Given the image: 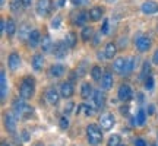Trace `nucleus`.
Instances as JSON below:
<instances>
[{"label": "nucleus", "instance_id": "nucleus-1", "mask_svg": "<svg viewBox=\"0 0 158 146\" xmlns=\"http://www.w3.org/2000/svg\"><path fill=\"white\" fill-rule=\"evenodd\" d=\"M12 112L15 114L18 120H28L34 114V108L22 98H16L12 102Z\"/></svg>", "mask_w": 158, "mask_h": 146}, {"label": "nucleus", "instance_id": "nucleus-2", "mask_svg": "<svg viewBox=\"0 0 158 146\" xmlns=\"http://www.w3.org/2000/svg\"><path fill=\"white\" fill-rule=\"evenodd\" d=\"M35 79L32 76H25L22 78L21 83H19V98H22L25 101L32 99L35 95Z\"/></svg>", "mask_w": 158, "mask_h": 146}, {"label": "nucleus", "instance_id": "nucleus-3", "mask_svg": "<svg viewBox=\"0 0 158 146\" xmlns=\"http://www.w3.org/2000/svg\"><path fill=\"white\" fill-rule=\"evenodd\" d=\"M85 130H86V139L89 142V145L97 146L102 142V132H101L102 129L100 127V124L91 123L86 126Z\"/></svg>", "mask_w": 158, "mask_h": 146}, {"label": "nucleus", "instance_id": "nucleus-4", "mask_svg": "<svg viewBox=\"0 0 158 146\" xmlns=\"http://www.w3.org/2000/svg\"><path fill=\"white\" fill-rule=\"evenodd\" d=\"M152 45V39L147 34H138L135 37V47L139 53H147Z\"/></svg>", "mask_w": 158, "mask_h": 146}, {"label": "nucleus", "instance_id": "nucleus-5", "mask_svg": "<svg viewBox=\"0 0 158 146\" xmlns=\"http://www.w3.org/2000/svg\"><path fill=\"white\" fill-rule=\"evenodd\" d=\"M60 98H62V95H60V91H57V88H54V86H48V88L45 89L44 99L48 105H51V107L57 105L59 101H60Z\"/></svg>", "mask_w": 158, "mask_h": 146}, {"label": "nucleus", "instance_id": "nucleus-6", "mask_svg": "<svg viewBox=\"0 0 158 146\" xmlns=\"http://www.w3.org/2000/svg\"><path fill=\"white\" fill-rule=\"evenodd\" d=\"M51 7H53V2L51 0H37V3H35V13L40 18H45L50 15Z\"/></svg>", "mask_w": 158, "mask_h": 146}, {"label": "nucleus", "instance_id": "nucleus-7", "mask_svg": "<svg viewBox=\"0 0 158 146\" xmlns=\"http://www.w3.org/2000/svg\"><path fill=\"white\" fill-rule=\"evenodd\" d=\"M114 124H116V117L113 116V112H102L101 116H100V127L102 130H111L114 127Z\"/></svg>", "mask_w": 158, "mask_h": 146}, {"label": "nucleus", "instance_id": "nucleus-8", "mask_svg": "<svg viewBox=\"0 0 158 146\" xmlns=\"http://www.w3.org/2000/svg\"><path fill=\"white\" fill-rule=\"evenodd\" d=\"M3 123H5V127L9 133H15L16 132V126H18V118L15 117L13 112H6L3 116Z\"/></svg>", "mask_w": 158, "mask_h": 146}, {"label": "nucleus", "instance_id": "nucleus-9", "mask_svg": "<svg viewBox=\"0 0 158 146\" xmlns=\"http://www.w3.org/2000/svg\"><path fill=\"white\" fill-rule=\"evenodd\" d=\"M132 96H133V91H132V88H130L127 83H123L120 85V88H118L117 91V98L120 99V101H130L132 99Z\"/></svg>", "mask_w": 158, "mask_h": 146}, {"label": "nucleus", "instance_id": "nucleus-10", "mask_svg": "<svg viewBox=\"0 0 158 146\" xmlns=\"http://www.w3.org/2000/svg\"><path fill=\"white\" fill-rule=\"evenodd\" d=\"M59 91H60L62 98H64V99H70L75 94V86L70 80H66V82H63V83L60 85V89Z\"/></svg>", "mask_w": 158, "mask_h": 146}, {"label": "nucleus", "instance_id": "nucleus-11", "mask_svg": "<svg viewBox=\"0 0 158 146\" xmlns=\"http://www.w3.org/2000/svg\"><path fill=\"white\" fill-rule=\"evenodd\" d=\"M114 85V76L111 72H104V75H102L101 80H100V88H101L102 91H110L111 88H113Z\"/></svg>", "mask_w": 158, "mask_h": 146}, {"label": "nucleus", "instance_id": "nucleus-12", "mask_svg": "<svg viewBox=\"0 0 158 146\" xmlns=\"http://www.w3.org/2000/svg\"><path fill=\"white\" fill-rule=\"evenodd\" d=\"M141 10L143 15H155L158 13V2L155 0H147L141 6Z\"/></svg>", "mask_w": 158, "mask_h": 146}, {"label": "nucleus", "instance_id": "nucleus-13", "mask_svg": "<svg viewBox=\"0 0 158 146\" xmlns=\"http://www.w3.org/2000/svg\"><path fill=\"white\" fill-rule=\"evenodd\" d=\"M21 63H22V59H21V56L18 54L16 51H12L10 54L7 56V66L13 72L21 67Z\"/></svg>", "mask_w": 158, "mask_h": 146}, {"label": "nucleus", "instance_id": "nucleus-14", "mask_svg": "<svg viewBox=\"0 0 158 146\" xmlns=\"http://www.w3.org/2000/svg\"><path fill=\"white\" fill-rule=\"evenodd\" d=\"M7 92H9L7 78H6L5 69H2V72H0V99H2V102L6 99V96H7Z\"/></svg>", "mask_w": 158, "mask_h": 146}, {"label": "nucleus", "instance_id": "nucleus-15", "mask_svg": "<svg viewBox=\"0 0 158 146\" xmlns=\"http://www.w3.org/2000/svg\"><path fill=\"white\" fill-rule=\"evenodd\" d=\"M104 92H106V91H102L101 88L94 91L92 101H94L97 108H104V105H106V94H104Z\"/></svg>", "mask_w": 158, "mask_h": 146}, {"label": "nucleus", "instance_id": "nucleus-16", "mask_svg": "<svg viewBox=\"0 0 158 146\" xmlns=\"http://www.w3.org/2000/svg\"><path fill=\"white\" fill-rule=\"evenodd\" d=\"M41 39H43V37H41V32H40L38 29H32L27 41H28V45L31 47V48H35V47L41 45Z\"/></svg>", "mask_w": 158, "mask_h": 146}, {"label": "nucleus", "instance_id": "nucleus-17", "mask_svg": "<svg viewBox=\"0 0 158 146\" xmlns=\"http://www.w3.org/2000/svg\"><path fill=\"white\" fill-rule=\"evenodd\" d=\"M127 57H117L113 62V70L120 76H124V67H126Z\"/></svg>", "mask_w": 158, "mask_h": 146}, {"label": "nucleus", "instance_id": "nucleus-18", "mask_svg": "<svg viewBox=\"0 0 158 146\" xmlns=\"http://www.w3.org/2000/svg\"><path fill=\"white\" fill-rule=\"evenodd\" d=\"M44 56H43V53H35L32 59H31V66L34 69L35 72H40V70H43L44 67Z\"/></svg>", "mask_w": 158, "mask_h": 146}, {"label": "nucleus", "instance_id": "nucleus-19", "mask_svg": "<svg viewBox=\"0 0 158 146\" xmlns=\"http://www.w3.org/2000/svg\"><path fill=\"white\" fill-rule=\"evenodd\" d=\"M66 73V67L63 66L62 63H56V64H51L48 69V75L51 78H62L63 75Z\"/></svg>", "mask_w": 158, "mask_h": 146}, {"label": "nucleus", "instance_id": "nucleus-20", "mask_svg": "<svg viewBox=\"0 0 158 146\" xmlns=\"http://www.w3.org/2000/svg\"><path fill=\"white\" fill-rule=\"evenodd\" d=\"M68 45L64 44V41H59L54 44V48H53V54L57 57V59H63V57H66L68 54Z\"/></svg>", "mask_w": 158, "mask_h": 146}, {"label": "nucleus", "instance_id": "nucleus-21", "mask_svg": "<svg viewBox=\"0 0 158 146\" xmlns=\"http://www.w3.org/2000/svg\"><path fill=\"white\" fill-rule=\"evenodd\" d=\"M102 16H104V9L100 7V6H95V7H92V9L88 12V18H89V21H92V22L101 21Z\"/></svg>", "mask_w": 158, "mask_h": 146}, {"label": "nucleus", "instance_id": "nucleus-22", "mask_svg": "<svg viewBox=\"0 0 158 146\" xmlns=\"http://www.w3.org/2000/svg\"><path fill=\"white\" fill-rule=\"evenodd\" d=\"M102 53H104V57H106L107 60H113L114 57H116V53H117V45L110 41V43H107V44H106V47H104Z\"/></svg>", "mask_w": 158, "mask_h": 146}, {"label": "nucleus", "instance_id": "nucleus-23", "mask_svg": "<svg viewBox=\"0 0 158 146\" xmlns=\"http://www.w3.org/2000/svg\"><path fill=\"white\" fill-rule=\"evenodd\" d=\"M94 95V89H92V85L89 82H84L81 85V98L82 99H89Z\"/></svg>", "mask_w": 158, "mask_h": 146}, {"label": "nucleus", "instance_id": "nucleus-24", "mask_svg": "<svg viewBox=\"0 0 158 146\" xmlns=\"http://www.w3.org/2000/svg\"><path fill=\"white\" fill-rule=\"evenodd\" d=\"M53 48H54L53 39L48 34H45L41 39V50H43V53H53Z\"/></svg>", "mask_w": 158, "mask_h": 146}, {"label": "nucleus", "instance_id": "nucleus-25", "mask_svg": "<svg viewBox=\"0 0 158 146\" xmlns=\"http://www.w3.org/2000/svg\"><path fill=\"white\" fill-rule=\"evenodd\" d=\"M16 31H18L16 22H15L13 19H7V21H6V31H5V34L10 38V37H13V35L16 34Z\"/></svg>", "mask_w": 158, "mask_h": 146}, {"label": "nucleus", "instance_id": "nucleus-26", "mask_svg": "<svg viewBox=\"0 0 158 146\" xmlns=\"http://www.w3.org/2000/svg\"><path fill=\"white\" fill-rule=\"evenodd\" d=\"M76 114H85L86 117H89V116L94 114V108L91 107V105H88V104H81L76 108Z\"/></svg>", "mask_w": 158, "mask_h": 146}, {"label": "nucleus", "instance_id": "nucleus-27", "mask_svg": "<svg viewBox=\"0 0 158 146\" xmlns=\"http://www.w3.org/2000/svg\"><path fill=\"white\" fill-rule=\"evenodd\" d=\"M63 41H64V44L68 45V48H73L75 45H76L78 37H76V34H75V32H68Z\"/></svg>", "mask_w": 158, "mask_h": 146}, {"label": "nucleus", "instance_id": "nucleus-28", "mask_svg": "<svg viewBox=\"0 0 158 146\" xmlns=\"http://www.w3.org/2000/svg\"><path fill=\"white\" fill-rule=\"evenodd\" d=\"M91 78H92V80H95V82H100L102 78V75H104V72L101 70V67L100 66H92V69H91Z\"/></svg>", "mask_w": 158, "mask_h": 146}, {"label": "nucleus", "instance_id": "nucleus-29", "mask_svg": "<svg viewBox=\"0 0 158 146\" xmlns=\"http://www.w3.org/2000/svg\"><path fill=\"white\" fill-rule=\"evenodd\" d=\"M136 124L138 126H143L145 124V121H147V112H145V110H138V112H136Z\"/></svg>", "mask_w": 158, "mask_h": 146}, {"label": "nucleus", "instance_id": "nucleus-30", "mask_svg": "<svg viewBox=\"0 0 158 146\" xmlns=\"http://www.w3.org/2000/svg\"><path fill=\"white\" fill-rule=\"evenodd\" d=\"M86 19H89L88 18V13H85V12H79V13H76V16H75V23H78L79 26H85V21Z\"/></svg>", "mask_w": 158, "mask_h": 146}, {"label": "nucleus", "instance_id": "nucleus-31", "mask_svg": "<svg viewBox=\"0 0 158 146\" xmlns=\"http://www.w3.org/2000/svg\"><path fill=\"white\" fill-rule=\"evenodd\" d=\"M133 69H135V59L133 57H127L126 67H124V76H129L130 73L133 72Z\"/></svg>", "mask_w": 158, "mask_h": 146}, {"label": "nucleus", "instance_id": "nucleus-32", "mask_svg": "<svg viewBox=\"0 0 158 146\" xmlns=\"http://www.w3.org/2000/svg\"><path fill=\"white\" fill-rule=\"evenodd\" d=\"M122 145V136L120 135H111L107 140V146H120Z\"/></svg>", "mask_w": 158, "mask_h": 146}, {"label": "nucleus", "instance_id": "nucleus-33", "mask_svg": "<svg viewBox=\"0 0 158 146\" xmlns=\"http://www.w3.org/2000/svg\"><path fill=\"white\" fill-rule=\"evenodd\" d=\"M81 38L84 41L92 38V28L91 26H82V32H81Z\"/></svg>", "mask_w": 158, "mask_h": 146}, {"label": "nucleus", "instance_id": "nucleus-34", "mask_svg": "<svg viewBox=\"0 0 158 146\" xmlns=\"http://www.w3.org/2000/svg\"><path fill=\"white\" fill-rule=\"evenodd\" d=\"M31 31H32V29L29 28L28 25H22V26H21V31H19V37H21V39H22V41L28 39Z\"/></svg>", "mask_w": 158, "mask_h": 146}, {"label": "nucleus", "instance_id": "nucleus-35", "mask_svg": "<svg viewBox=\"0 0 158 146\" xmlns=\"http://www.w3.org/2000/svg\"><path fill=\"white\" fill-rule=\"evenodd\" d=\"M149 70H151V66H149L148 62H145L142 64V70H141V78L143 79V80H145L148 76H151V75H149Z\"/></svg>", "mask_w": 158, "mask_h": 146}, {"label": "nucleus", "instance_id": "nucleus-36", "mask_svg": "<svg viewBox=\"0 0 158 146\" xmlns=\"http://www.w3.org/2000/svg\"><path fill=\"white\" fill-rule=\"evenodd\" d=\"M154 85H155V80H154L152 76H148V78L143 80V88H145L147 91H152Z\"/></svg>", "mask_w": 158, "mask_h": 146}, {"label": "nucleus", "instance_id": "nucleus-37", "mask_svg": "<svg viewBox=\"0 0 158 146\" xmlns=\"http://www.w3.org/2000/svg\"><path fill=\"white\" fill-rule=\"evenodd\" d=\"M22 7V0H12L10 2V10L12 12H19Z\"/></svg>", "mask_w": 158, "mask_h": 146}, {"label": "nucleus", "instance_id": "nucleus-38", "mask_svg": "<svg viewBox=\"0 0 158 146\" xmlns=\"http://www.w3.org/2000/svg\"><path fill=\"white\" fill-rule=\"evenodd\" d=\"M60 26H62V18L57 15V16H54L53 19H51V28H53V29H59Z\"/></svg>", "mask_w": 158, "mask_h": 146}, {"label": "nucleus", "instance_id": "nucleus-39", "mask_svg": "<svg viewBox=\"0 0 158 146\" xmlns=\"http://www.w3.org/2000/svg\"><path fill=\"white\" fill-rule=\"evenodd\" d=\"M59 126H60V129L62 130H66L69 127V118L68 116H62L60 120H59Z\"/></svg>", "mask_w": 158, "mask_h": 146}, {"label": "nucleus", "instance_id": "nucleus-40", "mask_svg": "<svg viewBox=\"0 0 158 146\" xmlns=\"http://www.w3.org/2000/svg\"><path fill=\"white\" fill-rule=\"evenodd\" d=\"M101 34H108V19H104V22H102Z\"/></svg>", "mask_w": 158, "mask_h": 146}, {"label": "nucleus", "instance_id": "nucleus-41", "mask_svg": "<svg viewBox=\"0 0 158 146\" xmlns=\"http://www.w3.org/2000/svg\"><path fill=\"white\" fill-rule=\"evenodd\" d=\"M73 107H75V104H73V102H69L68 105L64 107V114L68 116L69 112H72V111H73Z\"/></svg>", "mask_w": 158, "mask_h": 146}, {"label": "nucleus", "instance_id": "nucleus-42", "mask_svg": "<svg viewBox=\"0 0 158 146\" xmlns=\"http://www.w3.org/2000/svg\"><path fill=\"white\" fill-rule=\"evenodd\" d=\"M135 146H148V145L142 137H138V139H135Z\"/></svg>", "mask_w": 158, "mask_h": 146}, {"label": "nucleus", "instance_id": "nucleus-43", "mask_svg": "<svg viewBox=\"0 0 158 146\" xmlns=\"http://www.w3.org/2000/svg\"><path fill=\"white\" fill-rule=\"evenodd\" d=\"M151 62H152V64L158 66V48H157L155 51H154V54H152V59H151Z\"/></svg>", "mask_w": 158, "mask_h": 146}, {"label": "nucleus", "instance_id": "nucleus-44", "mask_svg": "<svg viewBox=\"0 0 158 146\" xmlns=\"http://www.w3.org/2000/svg\"><path fill=\"white\" fill-rule=\"evenodd\" d=\"M22 140L23 142H28L29 140V135H28V130H22Z\"/></svg>", "mask_w": 158, "mask_h": 146}, {"label": "nucleus", "instance_id": "nucleus-45", "mask_svg": "<svg viewBox=\"0 0 158 146\" xmlns=\"http://www.w3.org/2000/svg\"><path fill=\"white\" fill-rule=\"evenodd\" d=\"M70 2H72L73 5H76V6H81V5H85L88 0H70Z\"/></svg>", "mask_w": 158, "mask_h": 146}, {"label": "nucleus", "instance_id": "nucleus-46", "mask_svg": "<svg viewBox=\"0 0 158 146\" xmlns=\"http://www.w3.org/2000/svg\"><path fill=\"white\" fill-rule=\"evenodd\" d=\"M31 3H32V0H22V6H23V7H29V6H31Z\"/></svg>", "mask_w": 158, "mask_h": 146}, {"label": "nucleus", "instance_id": "nucleus-47", "mask_svg": "<svg viewBox=\"0 0 158 146\" xmlns=\"http://www.w3.org/2000/svg\"><path fill=\"white\" fill-rule=\"evenodd\" d=\"M120 111H122V114H126V112L129 111V107H127V105H126V107H122L120 108Z\"/></svg>", "mask_w": 158, "mask_h": 146}, {"label": "nucleus", "instance_id": "nucleus-48", "mask_svg": "<svg viewBox=\"0 0 158 146\" xmlns=\"http://www.w3.org/2000/svg\"><path fill=\"white\" fill-rule=\"evenodd\" d=\"M0 146H10V145H9L7 142H2V143H0Z\"/></svg>", "mask_w": 158, "mask_h": 146}, {"label": "nucleus", "instance_id": "nucleus-49", "mask_svg": "<svg viewBox=\"0 0 158 146\" xmlns=\"http://www.w3.org/2000/svg\"><path fill=\"white\" fill-rule=\"evenodd\" d=\"M32 146H44V145H43L41 142H37V143H35V145H32Z\"/></svg>", "mask_w": 158, "mask_h": 146}, {"label": "nucleus", "instance_id": "nucleus-50", "mask_svg": "<svg viewBox=\"0 0 158 146\" xmlns=\"http://www.w3.org/2000/svg\"><path fill=\"white\" fill-rule=\"evenodd\" d=\"M63 2H64V0H59V6H60V7H62V6L64 5V3H63Z\"/></svg>", "mask_w": 158, "mask_h": 146}, {"label": "nucleus", "instance_id": "nucleus-51", "mask_svg": "<svg viewBox=\"0 0 158 146\" xmlns=\"http://www.w3.org/2000/svg\"><path fill=\"white\" fill-rule=\"evenodd\" d=\"M2 6H5V0H2Z\"/></svg>", "mask_w": 158, "mask_h": 146}, {"label": "nucleus", "instance_id": "nucleus-52", "mask_svg": "<svg viewBox=\"0 0 158 146\" xmlns=\"http://www.w3.org/2000/svg\"><path fill=\"white\" fill-rule=\"evenodd\" d=\"M157 29H158V28H157Z\"/></svg>", "mask_w": 158, "mask_h": 146}]
</instances>
